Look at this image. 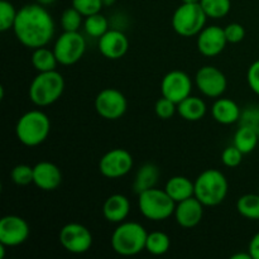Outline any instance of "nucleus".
<instances>
[{
	"label": "nucleus",
	"mask_w": 259,
	"mask_h": 259,
	"mask_svg": "<svg viewBox=\"0 0 259 259\" xmlns=\"http://www.w3.org/2000/svg\"><path fill=\"white\" fill-rule=\"evenodd\" d=\"M65 91V78L57 70L38 72L29 85V99L39 108L55 104Z\"/></svg>",
	"instance_id": "obj_5"
},
{
	"label": "nucleus",
	"mask_w": 259,
	"mask_h": 259,
	"mask_svg": "<svg viewBox=\"0 0 259 259\" xmlns=\"http://www.w3.org/2000/svg\"><path fill=\"white\" fill-rule=\"evenodd\" d=\"M133 164V156L126 149L114 148L101 157L99 171L106 179H120L132 171Z\"/></svg>",
	"instance_id": "obj_11"
},
{
	"label": "nucleus",
	"mask_w": 259,
	"mask_h": 259,
	"mask_svg": "<svg viewBox=\"0 0 259 259\" xmlns=\"http://www.w3.org/2000/svg\"><path fill=\"white\" fill-rule=\"evenodd\" d=\"M10 179L18 186H27L33 184V167L28 164H17L10 172Z\"/></svg>",
	"instance_id": "obj_32"
},
{
	"label": "nucleus",
	"mask_w": 259,
	"mask_h": 259,
	"mask_svg": "<svg viewBox=\"0 0 259 259\" xmlns=\"http://www.w3.org/2000/svg\"><path fill=\"white\" fill-rule=\"evenodd\" d=\"M192 80L185 71L174 70L164 75L161 82L162 96L179 104L191 95Z\"/></svg>",
	"instance_id": "obj_13"
},
{
	"label": "nucleus",
	"mask_w": 259,
	"mask_h": 259,
	"mask_svg": "<svg viewBox=\"0 0 259 259\" xmlns=\"http://www.w3.org/2000/svg\"><path fill=\"white\" fill-rule=\"evenodd\" d=\"M148 233L146 228L136 222H123L111 234V248L123 257H133L146 250Z\"/></svg>",
	"instance_id": "obj_2"
},
{
	"label": "nucleus",
	"mask_w": 259,
	"mask_h": 259,
	"mask_svg": "<svg viewBox=\"0 0 259 259\" xmlns=\"http://www.w3.org/2000/svg\"><path fill=\"white\" fill-rule=\"evenodd\" d=\"M195 85L206 98H222L227 91L228 80L222 70L215 66H204L195 75Z\"/></svg>",
	"instance_id": "obj_12"
},
{
	"label": "nucleus",
	"mask_w": 259,
	"mask_h": 259,
	"mask_svg": "<svg viewBox=\"0 0 259 259\" xmlns=\"http://www.w3.org/2000/svg\"><path fill=\"white\" fill-rule=\"evenodd\" d=\"M240 114H242V110H240L239 105L232 99L218 98L212 104V118L223 125L238 123L240 119Z\"/></svg>",
	"instance_id": "obj_20"
},
{
	"label": "nucleus",
	"mask_w": 259,
	"mask_h": 259,
	"mask_svg": "<svg viewBox=\"0 0 259 259\" xmlns=\"http://www.w3.org/2000/svg\"><path fill=\"white\" fill-rule=\"evenodd\" d=\"M63 249L72 254H83L93 247L94 238L90 230L78 223H68L60 230L58 235Z\"/></svg>",
	"instance_id": "obj_9"
},
{
	"label": "nucleus",
	"mask_w": 259,
	"mask_h": 259,
	"mask_svg": "<svg viewBox=\"0 0 259 259\" xmlns=\"http://www.w3.org/2000/svg\"><path fill=\"white\" fill-rule=\"evenodd\" d=\"M196 37L197 50L205 57H215L220 55L228 43L224 28L219 25L205 27Z\"/></svg>",
	"instance_id": "obj_15"
},
{
	"label": "nucleus",
	"mask_w": 259,
	"mask_h": 259,
	"mask_svg": "<svg viewBox=\"0 0 259 259\" xmlns=\"http://www.w3.org/2000/svg\"><path fill=\"white\" fill-rule=\"evenodd\" d=\"M62 182V172L57 164L48 161L38 162L33 166V184L43 191H53Z\"/></svg>",
	"instance_id": "obj_18"
},
{
	"label": "nucleus",
	"mask_w": 259,
	"mask_h": 259,
	"mask_svg": "<svg viewBox=\"0 0 259 259\" xmlns=\"http://www.w3.org/2000/svg\"><path fill=\"white\" fill-rule=\"evenodd\" d=\"M238 123H239V125L253 129L254 132H257L259 136V106L249 105L243 109Z\"/></svg>",
	"instance_id": "obj_33"
},
{
	"label": "nucleus",
	"mask_w": 259,
	"mask_h": 259,
	"mask_svg": "<svg viewBox=\"0 0 259 259\" xmlns=\"http://www.w3.org/2000/svg\"><path fill=\"white\" fill-rule=\"evenodd\" d=\"M159 168L157 164L151 163H144L143 166L139 167V169L137 171L136 177H134L133 182V190L137 195H139L141 192L146 191V190L152 189V187H156L157 182L159 180Z\"/></svg>",
	"instance_id": "obj_22"
},
{
	"label": "nucleus",
	"mask_w": 259,
	"mask_h": 259,
	"mask_svg": "<svg viewBox=\"0 0 259 259\" xmlns=\"http://www.w3.org/2000/svg\"><path fill=\"white\" fill-rule=\"evenodd\" d=\"M138 209L146 219L151 222H163L175 214L176 202L166 190L152 187L138 195Z\"/></svg>",
	"instance_id": "obj_6"
},
{
	"label": "nucleus",
	"mask_w": 259,
	"mask_h": 259,
	"mask_svg": "<svg viewBox=\"0 0 259 259\" xmlns=\"http://www.w3.org/2000/svg\"><path fill=\"white\" fill-rule=\"evenodd\" d=\"M101 2H103L104 7H111V5H113L116 0H101Z\"/></svg>",
	"instance_id": "obj_43"
},
{
	"label": "nucleus",
	"mask_w": 259,
	"mask_h": 259,
	"mask_svg": "<svg viewBox=\"0 0 259 259\" xmlns=\"http://www.w3.org/2000/svg\"><path fill=\"white\" fill-rule=\"evenodd\" d=\"M53 52L60 65L71 66L83 57L86 51V40L78 32H65L56 39Z\"/></svg>",
	"instance_id": "obj_8"
},
{
	"label": "nucleus",
	"mask_w": 259,
	"mask_h": 259,
	"mask_svg": "<svg viewBox=\"0 0 259 259\" xmlns=\"http://www.w3.org/2000/svg\"><path fill=\"white\" fill-rule=\"evenodd\" d=\"M131 212V201L121 194H114L105 200L103 205V215L106 222L120 224L125 222Z\"/></svg>",
	"instance_id": "obj_19"
},
{
	"label": "nucleus",
	"mask_w": 259,
	"mask_h": 259,
	"mask_svg": "<svg viewBox=\"0 0 259 259\" xmlns=\"http://www.w3.org/2000/svg\"><path fill=\"white\" fill-rule=\"evenodd\" d=\"M18 10L9 0H0V30L7 32L13 29Z\"/></svg>",
	"instance_id": "obj_31"
},
{
	"label": "nucleus",
	"mask_w": 259,
	"mask_h": 259,
	"mask_svg": "<svg viewBox=\"0 0 259 259\" xmlns=\"http://www.w3.org/2000/svg\"><path fill=\"white\" fill-rule=\"evenodd\" d=\"M232 259H253L250 253H237V254H233Z\"/></svg>",
	"instance_id": "obj_40"
},
{
	"label": "nucleus",
	"mask_w": 259,
	"mask_h": 259,
	"mask_svg": "<svg viewBox=\"0 0 259 259\" xmlns=\"http://www.w3.org/2000/svg\"><path fill=\"white\" fill-rule=\"evenodd\" d=\"M229 184L219 169H206L195 180V197L204 206H218L225 200Z\"/></svg>",
	"instance_id": "obj_4"
},
{
	"label": "nucleus",
	"mask_w": 259,
	"mask_h": 259,
	"mask_svg": "<svg viewBox=\"0 0 259 259\" xmlns=\"http://www.w3.org/2000/svg\"><path fill=\"white\" fill-rule=\"evenodd\" d=\"M164 190L177 204L195 196V182L185 176H174L166 182Z\"/></svg>",
	"instance_id": "obj_21"
},
{
	"label": "nucleus",
	"mask_w": 259,
	"mask_h": 259,
	"mask_svg": "<svg viewBox=\"0 0 259 259\" xmlns=\"http://www.w3.org/2000/svg\"><path fill=\"white\" fill-rule=\"evenodd\" d=\"M248 252L250 253L253 259H259V232L252 238L248 247Z\"/></svg>",
	"instance_id": "obj_39"
},
{
	"label": "nucleus",
	"mask_w": 259,
	"mask_h": 259,
	"mask_svg": "<svg viewBox=\"0 0 259 259\" xmlns=\"http://www.w3.org/2000/svg\"><path fill=\"white\" fill-rule=\"evenodd\" d=\"M96 113L106 120H118L125 114L128 101L124 94L116 89H104L95 98Z\"/></svg>",
	"instance_id": "obj_10"
},
{
	"label": "nucleus",
	"mask_w": 259,
	"mask_h": 259,
	"mask_svg": "<svg viewBox=\"0 0 259 259\" xmlns=\"http://www.w3.org/2000/svg\"><path fill=\"white\" fill-rule=\"evenodd\" d=\"M237 210L248 220H259V195H243L237 201Z\"/></svg>",
	"instance_id": "obj_27"
},
{
	"label": "nucleus",
	"mask_w": 259,
	"mask_h": 259,
	"mask_svg": "<svg viewBox=\"0 0 259 259\" xmlns=\"http://www.w3.org/2000/svg\"><path fill=\"white\" fill-rule=\"evenodd\" d=\"M258 141L259 136L257 132L248 128V126L239 125V128L235 132L234 138H233V144H234L240 152H243L244 154H248L252 153V152L254 151L255 147H257L258 144Z\"/></svg>",
	"instance_id": "obj_25"
},
{
	"label": "nucleus",
	"mask_w": 259,
	"mask_h": 259,
	"mask_svg": "<svg viewBox=\"0 0 259 259\" xmlns=\"http://www.w3.org/2000/svg\"><path fill=\"white\" fill-rule=\"evenodd\" d=\"M29 234V224L18 215H7L0 220V243L7 247L23 244L27 242Z\"/></svg>",
	"instance_id": "obj_14"
},
{
	"label": "nucleus",
	"mask_w": 259,
	"mask_h": 259,
	"mask_svg": "<svg viewBox=\"0 0 259 259\" xmlns=\"http://www.w3.org/2000/svg\"><path fill=\"white\" fill-rule=\"evenodd\" d=\"M7 245L2 244L0 243V259H4L5 258V249H7Z\"/></svg>",
	"instance_id": "obj_42"
},
{
	"label": "nucleus",
	"mask_w": 259,
	"mask_h": 259,
	"mask_svg": "<svg viewBox=\"0 0 259 259\" xmlns=\"http://www.w3.org/2000/svg\"><path fill=\"white\" fill-rule=\"evenodd\" d=\"M32 65L38 72H47V71L56 70L58 65L57 57H56L53 50H50L45 46V47H39L33 50L32 57Z\"/></svg>",
	"instance_id": "obj_24"
},
{
	"label": "nucleus",
	"mask_w": 259,
	"mask_h": 259,
	"mask_svg": "<svg viewBox=\"0 0 259 259\" xmlns=\"http://www.w3.org/2000/svg\"><path fill=\"white\" fill-rule=\"evenodd\" d=\"M243 156H244V153L240 152L239 149L233 144V146L227 147V148L223 151L222 162L224 166L229 167V168H235V167H238L242 163Z\"/></svg>",
	"instance_id": "obj_36"
},
{
	"label": "nucleus",
	"mask_w": 259,
	"mask_h": 259,
	"mask_svg": "<svg viewBox=\"0 0 259 259\" xmlns=\"http://www.w3.org/2000/svg\"><path fill=\"white\" fill-rule=\"evenodd\" d=\"M99 51L108 60H119L129 50V39L125 33L119 29H109L99 38Z\"/></svg>",
	"instance_id": "obj_16"
},
{
	"label": "nucleus",
	"mask_w": 259,
	"mask_h": 259,
	"mask_svg": "<svg viewBox=\"0 0 259 259\" xmlns=\"http://www.w3.org/2000/svg\"><path fill=\"white\" fill-rule=\"evenodd\" d=\"M206 103L197 96H187L185 100L177 104V113L187 121H199L206 114Z\"/></svg>",
	"instance_id": "obj_23"
},
{
	"label": "nucleus",
	"mask_w": 259,
	"mask_h": 259,
	"mask_svg": "<svg viewBox=\"0 0 259 259\" xmlns=\"http://www.w3.org/2000/svg\"><path fill=\"white\" fill-rule=\"evenodd\" d=\"M247 81L250 90L259 96V60L254 61L248 68Z\"/></svg>",
	"instance_id": "obj_38"
},
{
	"label": "nucleus",
	"mask_w": 259,
	"mask_h": 259,
	"mask_svg": "<svg viewBox=\"0 0 259 259\" xmlns=\"http://www.w3.org/2000/svg\"><path fill=\"white\" fill-rule=\"evenodd\" d=\"M154 111H156V115L159 119H162V120H168V119H171L177 113V104L169 100V99L162 96L161 99L157 100L156 105H154Z\"/></svg>",
	"instance_id": "obj_35"
},
{
	"label": "nucleus",
	"mask_w": 259,
	"mask_h": 259,
	"mask_svg": "<svg viewBox=\"0 0 259 259\" xmlns=\"http://www.w3.org/2000/svg\"><path fill=\"white\" fill-rule=\"evenodd\" d=\"M206 19L200 3H182L172 15V27L181 37H195L205 28Z\"/></svg>",
	"instance_id": "obj_7"
},
{
	"label": "nucleus",
	"mask_w": 259,
	"mask_h": 259,
	"mask_svg": "<svg viewBox=\"0 0 259 259\" xmlns=\"http://www.w3.org/2000/svg\"><path fill=\"white\" fill-rule=\"evenodd\" d=\"M82 24V14L78 10L73 7L63 10L61 15V27L65 32H78Z\"/></svg>",
	"instance_id": "obj_30"
},
{
	"label": "nucleus",
	"mask_w": 259,
	"mask_h": 259,
	"mask_svg": "<svg viewBox=\"0 0 259 259\" xmlns=\"http://www.w3.org/2000/svg\"><path fill=\"white\" fill-rule=\"evenodd\" d=\"M171 248V239L163 232H152L147 237L146 250L152 255H163Z\"/></svg>",
	"instance_id": "obj_26"
},
{
	"label": "nucleus",
	"mask_w": 259,
	"mask_h": 259,
	"mask_svg": "<svg viewBox=\"0 0 259 259\" xmlns=\"http://www.w3.org/2000/svg\"><path fill=\"white\" fill-rule=\"evenodd\" d=\"M51 132V120L42 110H29L23 114L15 125L17 138L23 146L37 147L46 142Z\"/></svg>",
	"instance_id": "obj_3"
},
{
	"label": "nucleus",
	"mask_w": 259,
	"mask_h": 259,
	"mask_svg": "<svg viewBox=\"0 0 259 259\" xmlns=\"http://www.w3.org/2000/svg\"><path fill=\"white\" fill-rule=\"evenodd\" d=\"M182 3H200V0H181Z\"/></svg>",
	"instance_id": "obj_44"
},
{
	"label": "nucleus",
	"mask_w": 259,
	"mask_h": 259,
	"mask_svg": "<svg viewBox=\"0 0 259 259\" xmlns=\"http://www.w3.org/2000/svg\"><path fill=\"white\" fill-rule=\"evenodd\" d=\"M72 7L86 18L100 13L104 5L101 0H72Z\"/></svg>",
	"instance_id": "obj_34"
},
{
	"label": "nucleus",
	"mask_w": 259,
	"mask_h": 259,
	"mask_svg": "<svg viewBox=\"0 0 259 259\" xmlns=\"http://www.w3.org/2000/svg\"><path fill=\"white\" fill-rule=\"evenodd\" d=\"M200 5L207 18H211V19H222L227 17L232 9L230 0H200Z\"/></svg>",
	"instance_id": "obj_28"
},
{
	"label": "nucleus",
	"mask_w": 259,
	"mask_h": 259,
	"mask_svg": "<svg viewBox=\"0 0 259 259\" xmlns=\"http://www.w3.org/2000/svg\"><path fill=\"white\" fill-rule=\"evenodd\" d=\"M224 32L228 43H233V45L242 42L245 37V29L240 23H230L225 25Z\"/></svg>",
	"instance_id": "obj_37"
},
{
	"label": "nucleus",
	"mask_w": 259,
	"mask_h": 259,
	"mask_svg": "<svg viewBox=\"0 0 259 259\" xmlns=\"http://www.w3.org/2000/svg\"><path fill=\"white\" fill-rule=\"evenodd\" d=\"M204 205L195 196L184 200L176 204L175 219L177 224L185 229H192L200 224L204 217Z\"/></svg>",
	"instance_id": "obj_17"
},
{
	"label": "nucleus",
	"mask_w": 259,
	"mask_h": 259,
	"mask_svg": "<svg viewBox=\"0 0 259 259\" xmlns=\"http://www.w3.org/2000/svg\"><path fill=\"white\" fill-rule=\"evenodd\" d=\"M83 29L86 34L94 38H100L109 30V22L101 13L86 17L83 20Z\"/></svg>",
	"instance_id": "obj_29"
},
{
	"label": "nucleus",
	"mask_w": 259,
	"mask_h": 259,
	"mask_svg": "<svg viewBox=\"0 0 259 259\" xmlns=\"http://www.w3.org/2000/svg\"><path fill=\"white\" fill-rule=\"evenodd\" d=\"M17 39L24 47L35 50L45 47L55 35V22L45 5L27 4L18 10L13 27Z\"/></svg>",
	"instance_id": "obj_1"
},
{
	"label": "nucleus",
	"mask_w": 259,
	"mask_h": 259,
	"mask_svg": "<svg viewBox=\"0 0 259 259\" xmlns=\"http://www.w3.org/2000/svg\"><path fill=\"white\" fill-rule=\"evenodd\" d=\"M56 0H35V3H38V4H40V5H51V4H53V3H55Z\"/></svg>",
	"instance_id": "obj_41"
}]
</instances>
